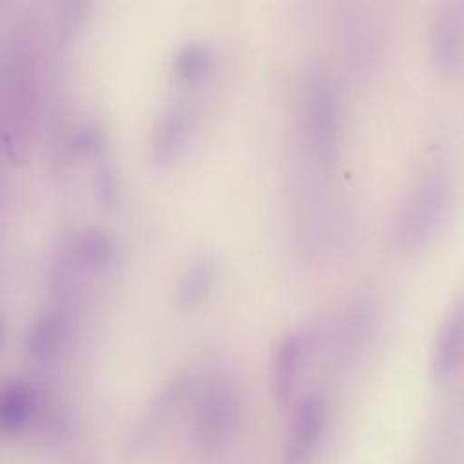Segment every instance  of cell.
<instances>
[{
  "instance_id": "obj_6",
  "label": "cell",
  "mask_w": 464,
  "mask_h": 464,
  "mask_svg": "<svg viewBox=\"0 0 464 464\" xmlns=\"http://www.w3.org/2000/svg\"><path fill=\"white\" fill-rule=\"evenodd\" d=\"M326 420L324 399L315 392L301 395L292 406L277 464H310L324 437Z\"/></svg>"
},
{
  "instance_id": "obj_2",
  "label": "cell",
  "mask_w": 464,
  "mask_h": 464,
  "mask_svg": "<svg viewBox=\"0 0 464 464\" xmlns=\"http://www.w3.org/2000/svg\"><path fill=\"white\" fill-rule=\"evenodd\" d=\"M239 392L225 375H210L194 384L190 395L192 440L203 453L221 451L239 424Z\"/></svg>"
},
{
  "instance_id": "obj_15",
  "label": "cell",
  "mask_w": 464,
  "mask_h": 464,
  "mask_svg": "<svg viewBox=\"0 0 464 464\" xmlns=\"http://www.w3.org/2000/svg\"><path fill=\"white\" fill-rule=\"evenodd\" d=\"M212 62V47L203 40H188L172 56V74L181 82L201 78Z\"/></svg>"
},
{
  "instance_id": "obj_13",
  "label": "cell",
  "mask_w": 464,
  "mask_h": 464,
  "mask_svg": "<svg viewBox=\"0 0 464 464\" xmlns=\"http://www.w3.org/2000/svg\"><path fill=\"white\" fill-rule=\"evenodd\" d=\"M78 268L98 272L107 268L114 257V243L100 227H83L65 245Z\"/></svg>"
},
{
  "instance_id": "obj_17",
  "label": "cell",
  "mask_w": 464,
  "mask_h": 464,
  "mask_svg": "<svg viewBox=\"0 0 464 464\" xmlns=\"http://www.w3.org/2000/svg\"><path fill=\"white\" fill-rule=\"evenodd\" d=\"M96 192L100 196V201L105 203H112L114 194H116V183H114V172L109 161H105L103 165L100 163L96 169Z\"/></svg>"
},
{
  "instance_id": "obj_4",
  "label": "cell",
  "mask_w": 464,
  "mask_h": 464,
  "mask_svg": "<svg viewBox=\"0 0 464 464\" xmlns=\"http://www.w3.org/2000/svg\"><path fill=\"white\" fill-rule=\"evenodd\" d=\"M4 87V143L14 156L25 143L27 130L33 127L36 109L34 56L27 42L18 38L5 53L2 65Z\"/></svg>"
},
{
  "instance_id": "obj_10",
  "label": "cell",
  "mask_w": 464,
  "mask_h": 464,
  "mask_svg": "<svg viewBox=\"0 0 464 464\" xmlns=\"http://www.w3.org/2000/svg\"><path fill=\"white\" fill-rule=\"evenodd\" d=\"M69 330V306L63 303H54L47 308H42L29 321L24 339L22 350L24 357L31 364H49L54 361L58 352L62 350Z\"/></svg>"
},
{
  "instance_id": "obj_3",
  "label": "cell",
  "mask_w": 464,
  "mask_h": 464,
  "mask_svg": "<svg viewBox=\"0 0 464 464\" xmlns=\"http://www.w3.org/2000/svg\"><path fill=\"white\" fill-rule=\"evenodd\" d=\"M451 203V181L442 170L424 172L406 194L393 223L392 239L399 250L426 243L442 223Z\"/></svg>"
},
{
  "instance_id": "obj_12",
  "label": "cell",
  "mask_w": 464,
  "mask_h": 464,
  "mask_svg": "<svg viewBox=\"0 0 464 464\" xmlns=\"http://www.w3.org/2000/svg\"><path fill=\"white\" fill-rule=\"evenodd\" d=\"M190 129V112L181 102L165 105L156 116L149 136V156L161 165L170 161L183 149Z\"/></svg>"
},
{
  "instance_id": "obj_1",
  "label": "cell",
  "mask_w": 464,
  "mask_h": 464,
  "mask_svg": "<svg viewBox=\"0 0 464 464\" xmlns=\"http://www.w3.org/2000/svg\"><path fill=\"white\" fill-rule=\"evenodd\" d=\"M341 130L339 91L324 71L315 69L306 76L299 98V132L306 154L321 167H330L339 154Z\"/></svg>"
},
{
  "instance_id": "obj_8",
  "label": "cell",
  "mask_w": 464,
  "mask_h": 464,
  "mask_svg": "<svg viewBox=\"0 0 464 464\" xmlns=\"http://www.w3.org/2000/svg\"><path fill=\"white\" fill-rule=\"evenodd\" d=\"M430 60L440 78H451L464 60V5L448 4L435 14L430 29Z\"/></svg>"
},
{
  "instance_id": "obj_5",
  "label": "cell",
  "mask_w": 464,
  "mask_h": 464,
  "mask_svg": "<svg viewBox=\"0 0 464 464\" xmlns=\"http://www.w3.org/2000/svg\"><path fill=\"white\" fill-rule=\"evenodd\" d=\"M194 384L196 382L188 373H178L158 388L125 439L123 455L127 459L136 460L154 451L176 411L187 399H190Z\"/></svg>"
},
{
  "instance_id": "obj_7",
  "label": "cell",
  "mask_w": 464,
  "mask_h": 464,
  "mask_svg": "<svg viewBox=\"0 0 464 464\" xmlns=\"http://www.w3.org/2000/svg\"><path fill=\"white\" fill-rule=\"evenodd\" d=\"M304 328H292L276 343L268 361V392L276 404H288L297 390L303 362L308 350Z\"/></svg>"
},
{
  "instance_id": "obj_9",
  "label": "cell",
  "mask_w": 464,
  "mask_h": 464,
  "mask_svg": "<svg viewBox=\"0 0 464 464\" xmlns=\"http://www.w3.org/2000/svg\"><path fill=\"white\" fill-rule=\"evenodd\" d=\"M47 390L27 381H9L0 393V431L20 439L34 431L45 404Z\"/></svg>"
},
{
  "instance_id": "obj_11",
  "label": "cell",
  "mask_w": 464,
  "mask_h": 464,
  "mask_svg": "<svg viewBox=\"0 0 464 464\" xmlns=\"http://www.w3.org/2000/svg\"><path fill=\"white\" fill-rule=\"evenodd\" d=\"M464 366V295L440 319L431 350V375L439 382L453 379Z\"/></svg>"
},
{
  "instance_id": "obj_14",
  "label": "cell",
  "mask_w": 464,
  "mask_h": 464,
  "mask_svg": "<svg viewBox=\"0 0 464 464\" xmlns=\"http://www.w3.org/2000/svg\"><path fill=\"white\" fill-rule=\"evenodd\" d=\"M216 277V263L210 256H198L187 266L178 277V283L174 286V304L178 308H192L199 301L207 297L214 285Z\"/></svg>"
},
{
  "instance_id": "obj_16",
  "label": "cell",
  "mask_w": 464,
  "mask_h": 464,
  "mask_svg": "<svg viewBox=\"0 0 464 464\" xmlns=\"http://www.w3.org/2000/svg\"><path fill=\"white\" fill-rule=\"evenodd\" d=\"M100 147H102L100 127L92 121H80L72 125V129L67 132L65 149L74 156L100 150Z\"/></svg>"
}]
</instances>
